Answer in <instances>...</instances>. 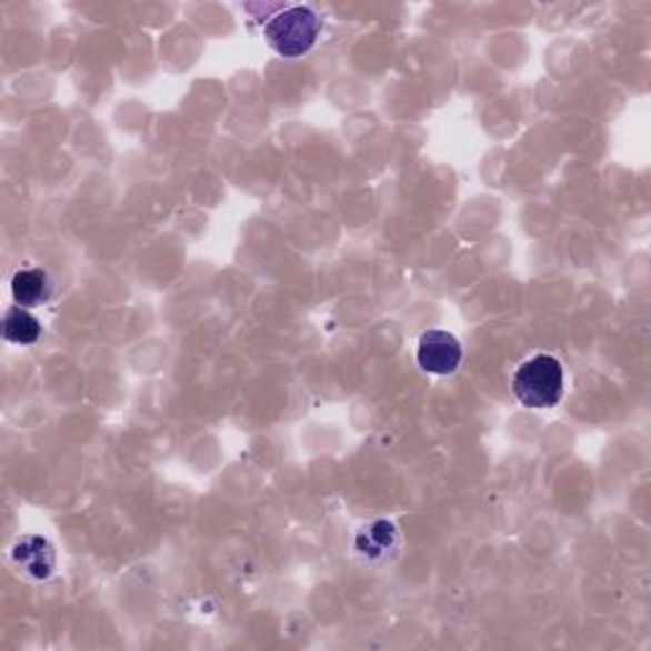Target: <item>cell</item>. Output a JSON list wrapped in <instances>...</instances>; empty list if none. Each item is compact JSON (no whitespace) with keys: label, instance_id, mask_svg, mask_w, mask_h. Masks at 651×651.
<instances>
[{"label":"cell","instance_id":"cell-1","mask_svg":"<svg viewBox=\"0 0 651 651\" xmlns=\"http://www.w3.org/2000/svg\"><path fill=\"white\" fill-rule=\"evenodd\" d=\"M323 21L311 6H288L272 13L262 26V37L268 47L276 49L280 57L296 59L308 54L321 37Z\"/></svg>","mask_w":651,"mask_h":651},{"label":"cell","instance_id":"cell-2","mask_svg":"<svg viewBox=\"0 0 651 651\" xmlns=\"http://www.w3.org/2000/svg\"><path fill=\"white\" fill-rule=\"evenodd\" d=\"M514 398L530 410H550L565 392V372L555 357L534 354L517 367L512 377Z\"/></svg>","mask_w":651,"mask_h":651},{"label":"cell","instance_id":"cell-3","mask_svg":"<svg viewBox=\"0 0 651 651\" xmlns=\"http://www.w3.org/2000/svg\"><path fill=\"white\" fill-rule=\"evenodd\" d=\"M463 362L461 341L443 329H430L418 341V364L428 374H453Z\"/></svg>","mask_w":651,"mask_h":651},{"label":"cell","instance_id":"cell-4","mask_svg":"<svg viewBox=\"0 0 651 651\" xmlns=\"http://www.w3.org/2000/svg\"><path fill=\"white\" fill-rule=\"evenodd\" d=\"M11 558L26 575L33 580H47L57 568V550L47 537L26 534L13 544Z\"/></svg>","mask_w":651,"mask_h":651},{"label":"cell","instance_id":"cell-5","mask_svg":"<svg viewBox=\"0 0 651 651\" xmlns=\"http://www.w3.org/2000/svg\"><path fill=\"white\" fill-rule=\"evenodd\" d=\"M11 293L19 306L33 308L49 301L51 293H54V286H51L49 272L43 268H23L11 280Z\"/></svg>","mask_w":651,"mask_h":651},{"label":"cell","instance_id":"cell-6","mask_svg":"<svg viewBox=\"0 0 651 651\" xmlns=\"http://www.w3.org/2000/svg\"><path fill=\"white\" fill-rule=\"evenodd\" d=\"M3 339L19 347H31L41 339V321L29 308L13 306L3 316Z\"/></svg>","mask_w":651,"mask_h":651},{"label":"cell","instance_id":"cell-7","mask_svg":"<svg viewBox=\"0 0 651 651\" xmlns=\"http://www.w3.org/2000/svg\"><path fill=\"white\" fill-rule=\"evenodd\" d=\"M398 542H400L398 527L390 522H374L369 524L364 532H359L357 550L369 560H382L390 555V550L398 548Z\"/></svg>","mask_w":651,"mask_h":651}]
</instances>
